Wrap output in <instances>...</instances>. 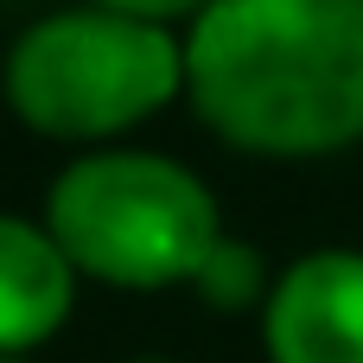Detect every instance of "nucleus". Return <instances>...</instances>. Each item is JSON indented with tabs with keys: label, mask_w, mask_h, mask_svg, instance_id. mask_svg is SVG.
<instances>
[{
	"label": "nucleus",
	"mask_w": 363,
	"mask_h": 363,
	"mask_svg": "<svg viewBox=\"0 0 363 363\" xmlns=\"http://www.w3.org/2000/svg\"><path fill=\"white\" fill-rule=\"evenodd\" d=\"M191 108L242 153L363 140V0H211L185 32Z\"/></svg>",
	"instance_id": "f257e3e1"
},
{
	"label": "nucleus",
	"mask_w": 363,
	"mask_h": 363,
	"mask_svg": "<svg viewBox=\"0 0 363 363\" xmlns=\"http://www.w3.org/2000/svg\"><path fill=\"white\" fill-rule=\"evenodd\" d=\"M45 230L77 274L134 294L198 281L204 255L223 242L217 198L166 153H83L57 172Z\"/></svg>",
	"instance_id": "f03ea898"
},
{
	"label": "nucleus",
	"mask_w": 363,
	"mask_h": 363,
	"mask_svg": "<svg viewBox=\"0 0 363 363\" xmlns=\"http://www.w3.org/2000/svg\"><path fill=\"white\" fill-rule=\"evenodd\" d=\"M185 89V45L160 19L115 6L51 13L6 51V102L32 134L108 140Z\"/></svg>",
	"instance_id": "7ed1b4c3"
},
{
	"label": "nucleus",
	"mask_w": 363,
	"mask_h": 363,
	"mask_svg": "<svg viewBox=\"0 0 363 363\" xmlns=\"http://www.w3.org/2000/svg\"><path fill=\"white\" fill-rule=\"evenodd\" d=\"M262 338L274 363H363V255H300L268 294Z\"/></svg>",
	"instance_id": "20e7f679"
},
{
	"label": "nucleus",
	"mask_w": 363,
	"mask_h": 363,
	"mask_svg": "<svg viewBox=\"0 0 363 363\" xmlns=\"http://www.w3.org/2000/svg\"><path fill=\"white\" fill-rule=\"evenodd\" d=\"M77 300V268L51 230L26 217H0V357L45 345Z\"/></svg>",
	"instance_id": "39448f33"
},
{
	"label": "nucleus",
	"mask_w": 363,
	"mask_h": 363,
	"mask_svg": "<svg viewBox=\"0 0 363 363\" xmlns=\"http://www.w3.org/2000/svg\"><path fill=\"white\" fill-rule=\"evenodd\" d=\"M262 281H268V268H262V255L249 249V242H217L211 255H204V268H198V294L217 306V313H242V306H255L262 300Z\"/></svg>",
	"instance_id": "423d86ee"
},
{
	"label": "nucleus",
	"mask_w": 363,
	"mask_h": 363,
	"mask_svg": "<svg viewBox=\"0 0 363 363\" xmlns=\"http://www.w3.org/2000/svg\"><path fill=\"white\" fill-rule=\"evenodd\" d=\"M96 6H115V13H134V19H160V26H172V19H198L211 0H96Z\"/></svg>",
	"instance_id": "0eeeda50"
},
{
	"label": "nucleus",
	"mask_w": 363,
	"mask_h": 363,
	"mask_svg": "<svg viewBox=\"0 0 363 363\" xmlns=\"http://www.w3.org/2000/svg\"><path fill=\"white\" fill-rule=\"evenodd\" d=\"M0 363H19V357H0Z\"/></svg>",
	"instance_id": "6e6552de"
},
{
	"label": "nucleus",
	"mask_w": 363,
	"mask_h": 363,
	"mask_svg": "<svg viewBox=\"0 0 363 363\" xmlns=\"http://www.w3.org/2000/svg\"><path fill=\"white\" fill-rule=\"evenodd\" d=\"M147 363H160V357H147Z\"/></svg>",
	"instance_id": "1a4fd4ad"
}]
</instances>
